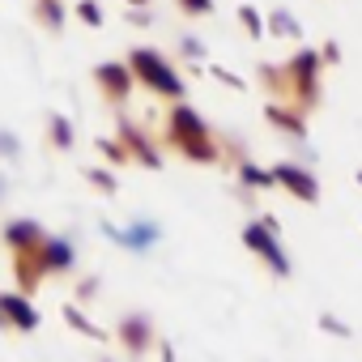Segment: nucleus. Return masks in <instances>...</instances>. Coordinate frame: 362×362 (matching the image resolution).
<instances>
[{"label":"nucleus","mask_w":362,"mask_h":362,"mask_svg":"<svg viewBox=\"0 0 362 362\" xmlns=\"http://www.w3.org/2000/svg\"><path fill=\"white\" fill-rule=\"evenodd\" d=\"M136 69H141V73H145V77H149L158 90H166V94H179V81L170 77V69H166L158 56H149V52H136Z\"/></svg>","instance_id":"f257e3e1"},{"label":"nucleus","mask_w":362,"mask_h":362,"mask_svg":"<svg viewBox=\"0 0 362 362\" xmlns=\"http://www.w3.org/2000/svg\"><path fill=\"white\" fill-rule=\"evenodd\" d=\"M247 243H252V247H256L260 256H269V264H273L277 273H286V269H290V264H286V256L277 252V243H273V239H269V235H264L260 226H247Z\"/></svg>","instance_id":"f03ea898"},{"label":"nucleus","mask_w":362,"mask_h":362,"mask_svg":"<svg viewBox=\"0 0 362 362\" xmlns=\"http://www.w3.org/2000/svg\"><path fill=\"white\" fill-rule=\"evenodd\" d=\"M277 179H281V184H286V188H294L298 197H307V201H315V184H311V179H307L303 170H294V166H281V170H277Z\"/></svg>","instance_id":"7ed1b4c3"},{"label":"nucleus","mask_w":362,"mask_h":362,"mask_svg":"<svg viewBox=\"0 0 362 362\" xmlns=\"http://www.w3.org/2000/svg\"><path fill=\"white\" fill-rule=\"evenodd\" d=\"M5 311H13V320H18L22 328H35V311H30L26 303H18V298H5Z\"/></svg>","instance_id":"20e7f679"},{"label":"nucleus","mask_w":362,"mask_h":362,"mask_svg":"<svg viewBox=\"0 0 362 362\" xmlns=\"http://www.w3.org/2000/svg\"><path fill=\"white\" fill-rule=\"evenodd\" d=\"M192 5H197V13H205V9H209V0H192Z\"/></svg>","instance_id":"39448f33"}]
</instances>
